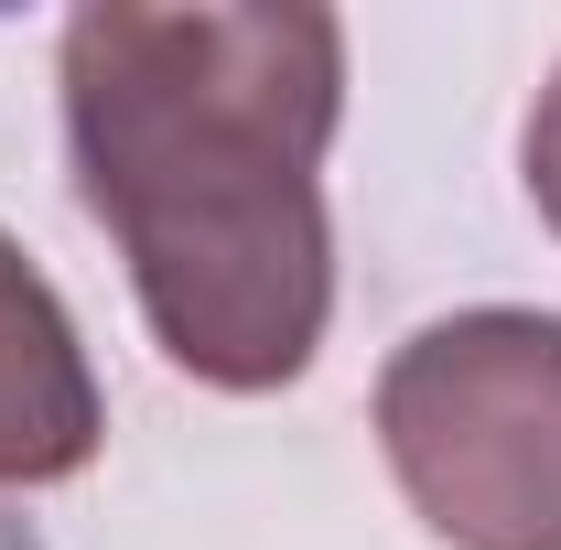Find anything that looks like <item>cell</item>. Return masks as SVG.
I'll return each instance as SVG.
<instances>
[{"label":"cell","mask_w":561,"mask_h":550,"mask_svg":"<svg viewBox=\"0 0 561 550\" xmlns=\"http://www.w3.org/2000/svg\"><path fill=\"white\" fill-rule=\"evenodd\" d=\"M98 443H108V411H98V367L76 345V313L22 260V238H0V496L87 475Z\"/></svg>","instance_id":"cell-3"},{"label":"cell","mask_w":561,"mask_h":550,"mask_svg":"<svg viewBox=\"0 0 561 550\" xmlns=\"http://www.w3.org/2000/svg\"><path fill=\"white\" fill-rule=\"evenodd\" d=\"M518 173H529V206L551 216V238H561V66H551V87H540V108H529Z\"/></svg>","instance_id":"cell-4"},{"label":"cell","mask_w":561,"mask_h":550,"mask_svg":"<svg viewBox=\"0 0 561 550\" xmlns=\"http://www.w3.org/2000/svg\"><path fill=\"white\" fill-rule=\"evenodd\" d=\"M66 151L151 345L227 400L291 389L335 313L324 151L346 22L313 0H98L66 22Z\"/></svg>","instance_id":"cell-1"},{"label":"cell","mask_w":561,"mask_h":550,"mask_svg":"<svg viewBox=\"0 0 561 550\" xmlns=\"http://www.w3.org/2000/svg\"><path fill=\"white\" fill-rule=\"evenodd\" d=\"M378 454L443 550H561V313L421 324L378 367Z\"/></svg>","instance_id":"cell-2"}]
</instances>
